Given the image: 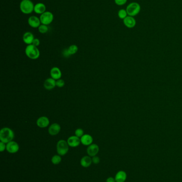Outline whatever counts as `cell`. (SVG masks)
<instances>
[{
    "instance_id": "obj_12",
    "label": "cell",
    "mask_w": 182,
    "mask_h": 182,
    "mask_svg": "<svg viewBox=\"0 0 182 182\" xmlns=\"http://www.w3.org/2000/svg\"><path fill=\"white\" fill-rule=\"evenodd\" d=\"M99 148L98 145L96 144H92L88 146L87 149V152L88 155L90 157H94L97 155L99 152Z\"/></svg>"
},
{
    "instance_id": "obj_23",
    "label": "cell",
    "mask_w": 182,
    "mask_h": 182,
    "mask_svg": "<svg viewBox=\"0 0 182 182\" xmlns=\"http://www.w3.org/2000/svg\"><path fill=\"white\" fill-rule=\"evenodd\" d=\"M61 161V158L60 155H55L52 157L51 162L54 164H58Z\"/></svg>"
},
{
    "instance_id": "obj_21",
    "label": "cell",
    "mask_w": 182,
    "mask_h": 182,
    "mask_svg": "<svg viewBox=\"0 0 182 182\" xmlns=\"http://www.w3.org/2000/svg\"><path fill=\"white\" fill-rule=\"evenodd\" d=\"M68 50L70 56H72L77 54L78 51V47L76 45H71L68 47Z\"/></svg>"
},
{
    "instance_id": "obj_2",
    "label": "cell",
    "mask_w": 182,
    "mask_h": 182,
    "mask_svg": "<svg viewBox=\"0 0 182 182\" xmlns=\"http://www.w3.org/2000/svg\"><path fill=\"white\" fill-rule=\"evenodd\" d=\"M25 54L28 58L31 60L38 59L40 56V52L34 45H28L25 49Z\"/></svg>"
},
{
    "instance_id": "obj_32",
    "label": "cell",
    "mask_w": 182,
    "mask_h": 182,
    "mask_svg": "<svg viewBox=\"0 0 182 182\" xmlns=\"http://www.w3.org/2000/svg\"><path fill=\"white\" fill-rule=\"evenodd\" d=\"M106 182H116L115 180V178L112 177H108L107 180Z\"/></svg>"
},
{
    "instance_id": "obj_14",
    "label": "cell",
    "mask_w": 182,
    "mask_h": 182,
    "mask_svg": "<svg viewBox=\"0 0 182 182\" xmlns=\"http://www.w3.org/2000/svg\"><path fill=\"white\" fill-rule=\"evenodd\" d=\"M124 24L127 28H132L136 26V20L134 18V17L128 16L124 19Z\"/></svg>"
},
{
    "instance_id": "obj_20",
    "label": "cell",
    "mask_w": 182,
    "mask_h": 182,
    "mask_svg": "<svg viewBox=\"0 0 182 182\" xmlns=\"http://www.w3.org/2000/svg\"><path fill=\"white\" fill-rule=\"evenodd\" d=\"M92 163V159L89 155L84 156L83 157L81 158L80 161V164L84 168H88L89 167H90Z\"/></svg>"
},
{
    "instance_id": "obj_5",
    "label": "cell",
    "mask_w": 182,
    "mask_h": 182,
    "mask_svg": "<svg viewBox=\"0 0 182 182\" xmlns=\"http://www.w3.org/2000/svg\"><path fill=\"white\" fill-rule=\"evenodd\" d=\"M69 147L67 141L64 140H59L57 143V152L61 156L65 155L69 150Z\"/></svg>"
},
{
    "instance_id": "obj_7",
    "label": "cell",
    "mask_w": 182,
    "mask_h": 182,
    "mask_svg": "<svg viewBox=\"0 0 182 182\" xmlns=\"http://www.w3.org/2000/svg\"><path fill=\"white\" fill-rule=\"evenodd\" d=\"M6 147L7 151L10 153H16L19 150V146L17 142L14 141L8 143Z\"/></svg>"
},
{
    "instance_id": "obj_28",
    "label": "cell",
    "mask_w": 182,
    "mask_h": 182,
    "mask_svg": "<svg viewBox=\"0 0 182 182\" xmlns=\"http://www.w3.org/2000/svg\"><path fill=\"white\" fill-rule=\"evenodd\" d=\"M6 147H7V145H5V143L1 141L0 142V151L3 152L5 150H6Z\"/></svg>"
},
{
    "instance_id": "obj_16",
    "label": "cell",
    "mask_w": 182,
    "mask_h": 182,
    "mask_svg": "<svg viewBox=\"0 0 182 182\" xmlns=\"http://www.w3.org/2000/svg\"><path fill=\"white\" fill-rule=\"evenodd\" d=\"M80 140L81 144L85 146H89L90 145H92L93 142V138L88 134H84L80 138Z\"/></svg>"
},
{
    "instance_id": "obj_26",
    "label": "cell",
    "mask_w": 182,
    "mask_h": 182,
    "mask_svg": "<svg viewBox=\"0 0 182 182\" xmlns=\"http://www.w3.org/2000/svg\"><path fill=\"white\" fill-rule=\"evenodd\" d=\"M65 84V81L62 79H61V78L56 80V86L58 87L61 88V87L64 86Z\"/></svg>"
},
{
    "instance_id": "obj_22",
    "label": "cell",
    "mask_w": 182,
    "mask_h": 182,
    "mask_svg": "<svg viewBox=\"0 0 182 182\" xmlns=\"http://www.w3.org/2000/svg\"><path fill=\"white\" fill-rule=\"evenodd\" d=\"M117 15H118V17H119L120 19H123V20L124 19L128 16L127 12L125 9L120 10L119 11H118Z\"/></svg>"
},
{
    "instance_id": "obj_25",
    "label": "cell",
    "mask_w": 182,
    "mask_h": 182,
    "mask_svg": "<svg viewBox=\"0 0 182 182\" xmlns=\"http://www.w3.org/2000/svg\"><path fill=\"white\" fill-rule=\"evenodd\" d=\"M84 131L82 128H78L75 131V135L81 138L84 135Z\"/></svg>"
},
{
    "instance_id": "obj_27",
    "label": "cell",
    "mask_w": 182,
    "mask_h": 182,
    "mask_svg": "<svg viewBox=\"0 0 182 182\" xmlns=\"http://www.w3.org/2000/svg\"><path fill=\"white\" fill-rule=\"evenodd\" d=\"M128 0H114L115 3L117 5L122 6L125 5Z\"/></svg>"
},
{
    "instance_id": "obj_8",
    "label": "cell",
    "mask_w": 182,
    "mask_h": 182,
    "mask_svg": "<svg viewBox=\"0 0 182 182\" xmlns=\"http://www.w3.org/2000/svg\"><path fill=\"white\" fill-rule=\"evenodd\" d=\"M49 124V119L47 117H45V116L40 117L36 120L37 126L41 128H45L47 127Z\"/></svg>"
},
{
    "instance_id": "obj_31",
    "label": "cell",
    "mask_w": 182,
    "mask_h": 182,
    "mask_svg": "<svg viewBox=\"0 0 182 182\" xmlns=\"http://www.w3.org/2000/svg\"><path fill=\"white\" fill-rule=\"evenodd\" d=\"M32 44L34 45V46H35V47H38L40 44V41L38 38H34Z\"/></svg>"
},
{
    "instance_id": "obj_3",
    "label": "cell",
    "mask_w": 182,
    "mask_h": 182,
    "mask_svg": "<svg viewBox=\"0 0 182 182\" xmlns=\"http://www.w3.org/2000/svg\"><path fill=\"white\" fill-rule=\"evenodd\" d=\"M20 11L25 15L31 14L34 11V3L31 0H22L19 5Z\"/></svg>"
},
{
    "instance_id": "obj_18",
    "label": "cell",
    "mask_w": 182,
    "mask_h": 182,
    "mask_svg": "<svg viewBox=\"0 0 182 182\" xmlns=\"http://www.w3.org/2000/svg\"><path fill=\"white\" fill-rule=\"evenodd\" d=\"M127 178V174L126 171H120L115 176V180L116 182H125Z\"/></svg>"
},
{
    "instance_id": "obj_9",
    "label": "cell",
    "mask_w": 182,
    "mask_h": 182,
    "mask_svg": "<svg viewBox=\"0 0 182 182\" xmlns=\"http://www.w3.org/2000/svg\"><path fill=\"white\" fill-rule=\"evenodd\" d=\"M68 145L70 147L76 148L80 145L81 143L80 138H78L77 136H71L68 139Z\"/></svg>"
},
{
    "instance_id": "obj_17",
    "label": "cell",
    "mask_w": 182,
    "mask_h": 182,
    "mask_svg": "<svg viewBox=\"0 0 182 182\" xmlns=\"http://www.w3.org/2000/svg\"><path fill=\"white\" fill-rule=\"evenodd\" d=\"M34 38H34V35L31 33V32L29 31L26 32L23 35V41L26 44H32Z\"/></svg>"
},
{
    "instance_id": "obj_11",
    "label": "cell",
    "mask_w": 182,
    "mask_h": 182,
    "mask_svg": "<svg viewBox=\"0 0 182 182\" xmlns=\"http://www.w3.org/2000/svg\"><path fill=\"white\" fill-rule=\"evenodd\" d=\"M28 24L32 28H36L40 26L41 22L40 18H38L36 16H32L28 18Z\"/></svg>"
},
{
    "instance_id": "obj_13",
    "label": "cell",
    "mask_w": 182,
    "mask_h": 182,
    "mask_svg": "<svg viewBox=\"0 0 182 182\" xmlns=\"http://www.w3.org/2000/svg\"><path fill=\"white\" fill-rule=\"evenodd\" d=\"M50 74L51 76V77L56 80L61 79L62 76V73L61 69L56 67H53L51 68L50 70Z\"/></svg>"
},
{
    "instance_id": "obj_19",
    "label": "cell",
    "mask_w": 182,
    "mask_h": 182,
    "mask_svg": "<svg viewBox=\"0 0 182 182\" xmlns=\"http://www.w3.org/2000/svg\"><path fill=\"white\" fill-rule=\"evenodd\" d=\"M46 7L42 3H38L34 5V11L36 14L42 15L45 12Z\"/></svg>"
},
{
    "instance_id": "obj_29",
    "label": "cell",
    "mask_w": 182,
    "mask_h": 182,
    "mask_svg": "<svg viewBox=\"0 0 182 182\" xmlns=\"http://www.w3.org/2000/svg\"><path fill=\"white\" fill-rule=\"evenodd\" d=\"M92 163H94V164H98L100 162V159L97 156H94L92 158Z\"/></svg>"
},
{
    "instance_id": "obj_24",
    "label": "cell",
    "mask_w": 182,
    "mask_h": 182,
    "mask_svg": "<svg viewBox=\"0 0 182 182\" xmlns=\"http://www.w3.org/2000/svg\"><path fill=\"white\" fill-rule=\"evenodd\" d=\"M48 29L49 28L47 25L45 24H41L38 28V31L41 34L47 33L48 31Z\"/></svg>"
},
{
    "instance_id": "obj_1",
    "label": "cell",
    "mask_w": 182,
    "mask_h": 182,
    "mask_svg": "<svg viewBox=\"0 0 182 182\" xmlns=\"http://www.w3.org/2000/svg\"><path fill=\"white\" fill-rule=\"evenodd\" d=\"M15 134L12 129L9 127H4L0 131V140L1 142L7 144L13 141Z\"/></svg>"
},
{
    "instance_id": "obj_4",
    "label": "cell",
    "mask_w": 182,
    "mask_h": 182,
    "mask_svg": "<svg viewBox=\"0 0 182 182\" xmlns=\"http://www.w3.org/2000/svg\"><path fill=\"white\" fill-rule=\"evenodd\" d=\"M141 10V7L139 3L137 2H131L127 5L126 11L128 16L134 17L139 14Z\"/></svg>"
},
{
    "instance_id": "obj_10",
    "label": "cell",
    "mask_w": 182,
    "mask_h": 182,
    "mask_svg": "<svg viewBox=\"0 0 182 182\" xmlns=\"http://www.w3.org/2000/svg\"><path fill=\"white\" fill-rule=\"evenodd\" d=\"M61 131V125L58 123H54L50 125L48 128V132L50 135L55 136L58 135Z\"/></svg>"
},
{
    "instance_id": "obj_15",
    "label": "cell",
    "mask_w": 182,
    "mask_h": 182,
    "mask_svg": "<svg viewBox=\"0 0 182 182\" xmlns=\"http://www.w3.org/2000/svg\"><path fill=\"white\" fill-rule=\"evenodd\" d=\"M44 87L47 90H51L56 86V80L51 78H48L44 82Z\"/></svg>"
},
{
    "instance_id": "obj_6",
    "label": "cell",
    "mask_w": 182,
    "mask_h": 182,
    "mask_svg": "<svg viewBox=\"0 0 182 182\" xmlns=\"http://www.w3.org/2000/svg\"><path fill=\"white\" fill-rule=\"evenodd\" d=\"M41 24L49 25L54 20V15L50 11H45L40 17Z\"/></svg>"
},
{
    "instance_id": "obj_30",
    "label": "cell",
    "mask_w": 182,
    "mask_h": 182,
    "mask_svg": "<svg viewBox=\"0 0 182 182\" xmlns=\"http://www.w3.org/2000/svg\"><path fill=\"white\" fill-rule=\"evenodd\" d=\"M62 54H63V56L64 57H65L66 58H68L70 56V54L68 53V48L67 49H64L62 52Z\"/></svg>"
}]
</instances>
